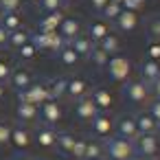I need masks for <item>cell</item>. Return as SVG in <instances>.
Listing matches in <instances>:
<instances>
[{
	"instance_id": "obj_1",
	"label": "cell",
	"mask_w": 160,
	"mask_h": 160,
	"mask_svg": "<svg viewBox=\"0 0 160 160\" xmlns=\"http://www.w3.org/2000/svg\"><path fill=\"white\" fill-rule=\"evenodd\" d=\"M105 70H108V77L116 83H125L129 81V75L134 72V64L129 57L116 53V55H110L108 64H105Z\"/></svg>"
},
{
	"instance_id": "obj_2",
	"label": "cell",
	"mask_w": 160,
	"mask_h": 160,
	"mask_svg": "<svg viewBox=\"0 0 160 160\" xmlns=\"http://www.w3.org/2000/svg\"><path fill=\"white\" fill-rule=\"evenodd\" d=\"M121 94L125 101L134 103V105H147L151 101V92H149V86L142 83L140 79H134V81H125L121 83Z\"/></svg>"
},
{
	"instance_id": "obj_3",
	"label": "cell",
	"mask_w": 160,
	"mask_h": 160,
	"mask_svg": "<svg viewBox=\"0 0 160 160\" xmlns=\"http://www.w3.org/2000/svg\"><path fill=\"white\" fill-rule=\"evenodd\" d=\"M103 149H105V158L108 160H129L136 151H134V142L118 138V136H110L108 140H103Z\"/></svg>"
},
{
	"instance_id": "obj_4",
	"label": "cell",
	"mask_w": 160,
	"mask_h": 160,
	"mask_svg": "<svg viewBox=\"0 0 160 160\" xmlns=\"http://www.w3.org/2000/svg\"><path fill=\"white\" fill-rule=\"evenodd\" d=\"M51 99V94H48V83L46 81H33L29 88H24V90H20L18 92V101H24V103H33V105H42V103H46Z\"/></svg>"
},
{
	"instance_id": "obj_5",
	"label": "cell",
	"mask_w": 160,
	"mask_h": 160,
	"mask_svg": "<svg viewBox=\"0 0 160 160\" xmlns=\"http://www.w3.org/2000/svg\"><path fill=\"white\" fill-rule=\"evenodd\" d=\"M134 151H136V156H142V158H147V160L158 158V153H160V140H158V136H156V134L136 136V140H134Z\"/></svg>"
},
{
	"instance_id": "obj_6",
	"label": "cell",
	"mask_w": 160,
	"mask_h": 160,
	"mask_svg": "<svg viewBox=\"0 0 160 160\" xmlns=\"http://www.w3.org/2000/svg\"><path fill=\"white\" fill-rule=\"evenodd\" d=\"M90 129H92V136H94V138L108 140V138L114 134V118H112L108 112H99V114L90 121Z\"/></svg>"
},
{
	"instance_id": "obj_7",
	"label": "cell",
	"mask_w": 160,
	"mask_h": 160,
	"mask_svg": "<svg viewBox=\"0 0 160 160\" xmlns=\"http://www.w3.org/2000/svg\"><path fill=\"white\" fill-rule=\"evenodd\" d=\"M38 118H42V123H44V125H53V127H55V125L64 118L62 103H59V101L48 99L46 103H42V105L38 108Z\"/></svg>"
},
{
	"instance_id": "obj_8",
	"label": "cell",
	"mask_w": 160,
	"mask_h": 160,
	"mask_svg": "<svg viewBox=\"0 0 160 160\" xmlns=\"http://www.w3.org/2000/svg\"><path fill=\"white\" fill-rule=\"evenodd\" d=\"M114 136L118 138H125V140H136L138 136V129H136V121H134V114H121L114 118Z\"/></svg>"
},
{
	"instance_id": "obj_9",
	"label": "cell",
	"mask_w": 160,
	"mask_h": 160,
	"mask_svg": "<svg viewBox=\"0 0 160 160\" xmlns=\"http://www.w3.org/2000/svg\"><path fill=\"white\" fill-rule=\"evenodd\" d=\"M9 145H13L18 151H27V149H31V145H33V132H31L27 125H22V123H13Z\"/></svg>"
},
{
	"instance_id": "obj_10",
	"label": "cell",
	"mask_w": 160,
	"mask_h": 160,
	"mask_svg": "<svg viewBox=\"0 0 160 160\" xmlns=\"http://www.w3.org/2000/svg\"><path fill=\"white\" fill-rule=\"evenodd\" d=\"M90 90H92V88H90V81H88L86 77H70L68 83H66V99L79 101V99L88 97Z\"/></svg>"
},
{
	"instance_id": "obj_11",
	"label": "cell",
	"mask_w": 160,
	"mask_h": 160,
	"mask_svg": "<svg viewBox=\"0 0 160 160\" xmlns=\"http://www.w3.org/2000/svg\"><path fill=\"white\" fill-rule=\"evenodd\" d=\"M33 81H35V79H33V72H31L29 68H22V66H20V68H13V70H11V75H9V79H7V88L20 92V90L29 88Z\"/></svg>"
},
{
	"instance_id": "obj_12",
	"label": "cell",
	"mask_w": 160,
	"mask_h": 160,
	"mask_svg": "<svg viewBox=\"0 0 160 160\" xmlns=\"http://www.w3.org/2000/svg\"><path fill=\"white\" fill-rule=\"evenodd\" d=\"M55 138H57V129L53 125H38L35 134H33V142L40 145V149H53L55 147Z\"/></svg>"
},
{
	"instance_id": "obj_13",
	"label": "cell",
	"mask_w": 160,
	"mask_h": 160,
	"mask_svg": "<svg viewBox=\"0 0 160 160\" xmlns=\"http://www.w3.org/2000/svg\"><path fill=\"white\" fill-rule=\"evenodd\" d=\"M90 99L94 101V105H97L99 112H110L112 105H114V94L108 88H101V86H97V88L90 90Z\"/></svg>"
},
{
	"instance_id": "obj_14",
	"label": "cell",
	"mask_w": 160,
	"mask_h": 160,
	"mask_svg": "<svg viewBox=\"0 0 160 160\" xmlns=\"http://www.w3.org/2000/svg\"><path fill=\"white\" fill-rule=\"evenodd\" d=\"M97 114H99V110H97L94 101L90 99V94H88V97H83V99H79V101H75V116H77L79 121L90 123Z\"/></svg>"
},
{
	"instance_id": "obj_15",
	"label": "cell",
	"mask_w": 160,
	"mask_h": 160,
	"mask_svg": "<svg viewBox=\"0 0 160 160\" xmlns=\"http://www.w3.org/2000/svg\"><path fill=\"white\" fill-rule=\"evenodd\" d=\"M114 24H116V29L123 31V33H134V31L138 29V24H140V16H138L136 11L123 9V11L118 13V18L114 20Z\"/></svg>"
},
{
	"instance_id": "obj_16",
	"label": "cell",
	"mask_w": 160,
	"mask_h": 160,
	"mask_svg": "<svg viewBox=\"0 0 160 160\" xmlns=\"http://www.w3.org/2000/svg\"><path fill=\"white\" fill-rule=\"evenodd\" d=\"M57 33H59L66 42L75 40L79 33H83V31H81V20H79V18H75V16H66V18L62 20V24H59Z\"/></svg>"
},
{
	"instance_id": "obj_17",
	"label": "cell",
	"mask_w": 160,
	"mask_h": 160,
	"mask_svg": "<svg viewBox=\"0 0 160 160\" xmlns=\"http://www.w3.org/2000/svg\"><path fill=\"white\" fill-rule=\"evenodd\" d=\"M134 121H136V129H138V136H147V134H156L158 129V123L153 121V116L147 112V110H140L138 114H134Z\"/></svg>"
},
{
	"instance_id": "obj_18",
	"label": "cell",
	"mask_w": 160,
	"mask_h": 160,
	"mask_svg": "<svg viewBox=\"0 0 160 160\" xmlns=\"http://www.w3.org/2000/svg\"><path fill=\"white\" fill-rule=\"evenodd\" d=\"M64 18H66V11H64V9L53 11V13H44V16L40 18V22H38V31H48V33H51V31H57Z\"/></svg>"
},
{
	"instance_id": "obj_19",
	"label": "cell",
	"mask_w": 160,
	"mask_h": 160,
	"mask_svg": "<svg viewBox=\"0 0 160 160\" xmlns=\"http://www.w3.org/2000/svg\"><path fill=\"white\" fill-rule=\"evenodd\" d=\"M112 29H110V22L108 20H103V18H97V20H92L90 22V27H88V38L92 40V44H99L108 33H110Z\"/></svg>"
},
{
	"instance_id": "obj_20",
	"label": "cell",
	"mask_w": 160,
	"mask_h": 160,
	"mask_svg": "<svg viewBox=\"0 0 160 160\" xmlns=\"http://www.w3.org/2000/svg\"><path fill=\"white\" fill-rule=\"evenodd\" d=\"M16 118L22 123V125H31L38 121V105L33 103H24V101H18L16 105Z\"/></svg>"
},
{
	"instance_id": "obj_21",
	"label": "cell",
	"mask_w": 160,
	"mask_h": 160,
	"mask_svg": "<svg viewBox=\"0 0 160 160\" xmlns=\"http://www.w3.org/2000/svg\"><path fill=\"white\" fill-rule=\"evenodd\" d=\"M160 77V62H153V59H142V64H140V81L142 83H151V81H156Z\"/></svg>"
},
{
	"instance_id": "obj_22",
	"label": "cell",
	"mask_w": 160,
	"mask_h": 160,
	"mask_svg": "<svg viewBox=\"0 0 160 160\" xmlns=\"http://www.w3.org/2000/svg\"><path fill=\"white\" fill-rule=\"evenodd\" d=\"M70 44V48L79 55V57H88L90 53H92V48H94V44H92V40L86 35V33H79L75 40H70L68 42Z\"/></svg>"
},
{
	"instance_id": "obj_23",
	"label": "cell",
	"mask_w": 160,
	"mask_h": 160,
	"mask_svg": "<svg viewBox=\"0 0 160 160\" xmlns=\"http://www.w3.org/2000/svg\"><path fill=\"white\" fill-rule=\"evenodd\" d=\"M46 83H48V94H51L53 101H64L66 99V83H68L66 77H53Z\"/></svg>"
},
{
	"instance_id": "obj_24",
	"label": "cell",
	"mask_w": 160,
	"mask_h": 160,
	"mask_svg": "<svg viewBox=\"0 0 160 160\" xmlns=\"http://www.w3.org/2000/svg\"><path fill=\"white\" fill-rule=\"evenodd\" d=\"M94 46H99L105 55H116L118 51H121V40H118V35L114 33V31H110L99 44H94Z\"/></svg>"
},
{
	"instance_id": "obj_25",
	"label": "cell",
	"mask_w": 160,
	"mask_h": 160,
	"mask_svg": "<svg viewBox=\"0 0 160 160\" xmlns=\"http://www.w3.org/2000/svg\"><path fill=\"white\" fill-rule=\"evenodd\" d=\"M75 134H70V132H57V138H55V147L64 153V156H70V151H72V145H75Z\"/></svg>"
},
{
	"instance_id": "obj_26",
	"label": "cell",
	"mask_w": 160,
	"mask_h": 160,
	"mask_svg": "<svg viewBox=\"0 0 160 160\" xmlns=\"http://www.w3.org/2000/svg\"><path fill=\"white\" fill-rule=\"evenodd\" d=\"M57 59H59V64H62V66H66V68H75V66L79 64V59H81V57L70 48V44H66V46L57 53Z\"/></svg>"
},
{
	"instance_id": "obj_27",
	"label": "cell",
	"mask_w": 160,
	"mask_h": 160,
	"mask_svg": "<svg viewBox=\"0 0 160 160\" xmlns=\"http://www.w3.org/2000/svg\"><path fill=\"white\" fill-rule=\"evenodd\" d=\"M27 42H31V31H27V29H20V31H13V33H9V40H7V44L11 46V48H22Z\"/></svg>"
},
{
	"instance_id": "obj_28",
	"label": "cell",
	"mask_w": 160,
	"mask_h": 160,
	"mask_svg": "<svg viewBox=\"0 0 160 160\" xmlns=\"http://www.w3.org/2000/svg\"><path fill=\"white\" fill-rule=\"evenodd\" d=\"M86 158H105V149H103V140L92 138L86 142Z\"/></svg>"
},
{
	"instance_id": "obj_29",
	"label": "cell",
	"mask_w": 160,
	"mask_h": 160,
	"mask_svg": "<svg viewBox=\"0 0 160 160\" xmlns=\"http://www.w3.org/2000/svg\"><path fill=\"white\" fill-rule=\"evenodd\" d=\"M123 11V7H121V2H116V0H110V2L101 9V18L103 20H108V22H114L116 18H118V13Z\"/></svg>"
},
{
	"instance_id": "obj_30",
	"label": "cell",
	"mask_w": 160,
	"mask_h": 160,
	"mask_svg": "<svg viewBox=\"0 0 160 160\" xmlns=\"http://www.w3.org/2000/svg\"><path fill=\"white\" fill-rule=\"evenodd\" d=\"M2 27H5L9 33L20 31V29H22V16H20V13H5V16H2Z\"/></svg>"
},
{
	"instance_id": "obj_31",
	"label": "cell",
	"mask_w": 160,
	"mask_h": 160,
	"mask_svg": "<svg viewBox=\"0 0 160 160\" xmlns=\"http://www.w3.org/2000/svg\"><path fill=\"white\" fill-rule=\"evenodd\" d=\"M145 57L147 59H153V62H160V40H149L145 44Z\"/></svg>"
},
{
	"instance_id": "obj_32",
	"label": "cell",
	"mask_w": 160,
	"mask_h": 160,
	"mask_svg": "<svg viewBox=\"0 0 160 160\" xmlns=\"http://www.w3.org/2000/svg\"><path fill=\"white\" fill-rule=\"evenodd\" d=\"M22 0H0V11L2 13H20L22 9Z\"/></svg>"
},
{
	"instance_id": "obj_33",
	"label": "cell",
	"mask_w": 160,
	"mask_h": 160,
	"mask_svg": "<svg viewBox=\"0 0 160 160\" xmlns=\"http://www.w3.org/2000/svg\"><path fill=\"white\" fill-rule=\"evenodd\" d=\"M66 44H68V42H66L57 31H53V33H51V42H48V53H55V55H57Z\"/></svg>"
},
{
	"instance_id": "obj_34",
	"label": "cell",
	"mask_w": 160,
	"mask_h": 160,
	"mask_svg": "<svg viewBox=\"0 0 160 160\" xmlns=\"http://www.w3.org/2000/svg\"><path fill=\"white\" fill-rule=\"evenodd\" d=\"M88 57L92 59V64H94L97 68H105V64H108V59H110V55H105L99 46H94V48H92V53H90Z\"/></svg>"
},
{
	"instance_id": "obj_35",
	"label": "cell",
	"mask_w": 160,
	"mask_h": 160,
	"mask_svg": "<svg viewBox=\"0 0 160 160\" xmlns=\"http://www.w3.org/2000/svg\"><path fill=\"white\" fill-rule=\"evenodd\" d=\"M86 142H88V138L77 136V138H75V145H72L70 156H72V158H77V160H83V158H86Z\"/></svg>"
},
{
	"instance_id": "obj_36",
	"label": "cell",
	"mask_w": 160,
	"mask_h": 160,
	"mask_svg": "<svg viewBox=\"0 0 160 160\" xmlns=\"http://www.w3.org/2000/svg\"><path fill=\"white\" fill-rule=\"evenodd\" d=\"M11 127H13L11 121H0V147H7L9 145V140H11Z\"/></svg>"
},
{
	"instance_id": "obj_37",
	"label": "cell",
	"mask_w": 160,
	"mask_h": 160,
	"mask_svg": "<svg viewBox=\"0 0 160 160\" xmlns=\"http://www.w3.org/2000/svg\"><path fill=\"white\" fill-rule=\"evenodd\" d=\"M38 7L42 9V13H53V11L64 9L62 0H40V2H38Z\"/></svg>"
},
{
	"instance_id": "obj_38",
	"label": "cell",
	"mask_w": 160,
	"mask_h": 160,
	"mask_svg": "<svg viewBox=\"0 0 160 160\" xmlns=\"http://www.w3.org/2000/svg\"><path fill=\"white\" fill-rule=\"evenodd\" d=\"M18 55H20V59H22V62H31V59H35V57H38V48H35L31 42H27L22 48H18Z\"/></svg>"
},
{
	"instance_id": "obj_39",
	"label": "cell",
	"mask_w": 160,
	"mask_h": 160,
	"mask_svg": "<svg viewBox=\"0 0 160 160\" xmlns=\"http://www.w3.org/2000/svg\"><path fill=\"white\" fill-rule=\"evenodd\" d=\"M11 70H13V64H11L9 59H5V57H0V81H5V83H7Z\"/></svg>"
},
{
	"instance_id": "obj_40",
	"label": "cell",
	"mask_w": 160,
	"mask_h": 160,
	"mask_svg": "<svg viewBox=\"0 0 160 160\" xmlns=\"http://www.w3.org/2000/svg\"><path fill=\"white\" fill-rule=\"evenodd\" d=\"M121 7L127 9V11H136L138 13L145 7V0H121Z\"/></svg>"
},
{
	"instance_id": "obj_41",
	"label": "cell",
	"mask_w": 160,
	"mask_h": 160,
	"mask_svg": "<svg viewBox=\"0 0 160 160\" xmlns=\"http://www.w3.org/2000/svg\"><path fill=\"white\" fill-rule=\"evenodd\" d=\"M147 112L153 116L156 123H160V99H151V101L147 103Z\"/></svg>"
},
{
	"instance_id": "obj_42",
	"label": "cell",
	"mask_w": 160,
	"mask_h": 160,
	"mask_svg": "<svg viewBox=\"0 0 160 160\" xmlns=\"http://www.w3.org/2000/svg\"><path fill=\"white\" fill-rule=\"evenodd\" d=\"M149 33H151L153 40H160V16L149 22Z\"/></svg>"
},
{
	"instance_id": "obj_43",
	"label": "cell",
	"mask_w": 160,
	"mask_h": 160,
	"mask_svg": "<svg viewBox=\"0 0 160 160\" xmlns=\"http://www.w3.org/2000/svg\"><path fill=\"white\" fill-rule=\"evenodd\" d=\"M149 92H151V99H160V77L149 83Z\"/></svg>"
},
{
	"instance_id": "obj_44",
	"label": "cell",
	"mask_w": 160,
	"mask_h": 160,
	"mask_svg": "<svg viewBox=\"0 0 160 160\" xmlns=\"http://www.w3.org/2000/svg\"><path fill=\"white\" fill-rule=\"evenodd\" d=\"M108 2H110V0H90V7H92L97 13H101V9H103Z\"/></svg>"
},
{
	"instance_id": "obj_45",
	"label": "cell",
	"mask_w": 160,
	"mask_h": 160,
	"mask_svg": "<svg viewBox=\"0 0 160 160\" xmlns=\"http://www.w3.org/2000/svg\"><path fill=\"white\" fill-rule=\"evenodd\" d=\"M7 40H9V31H7L2 24H0V46H5V44H7Z\"/></svg>"
},
{
	"instance_id": "obj_46",
	"label": "cell",
	"mask_w": 160,
	"mask_h": 160,
	"mask_svg": "<svg viewBox=\"0 0 160 160\" xmlns=\"http://www.w3.org/2000/svg\"><path fill=\"white\" fill-rule=\"evenodd\" d=\"M5 97H7V83H5V81H0V101H2Z\"/></svg>"
},
{
	"instance_id": "obj_47",
	"label": "cell",
	"mask_w": 160,
	"mask_h": 160,
	"mask_svg": "<svg viewBox=\"0 0 160 160\" xmlns=\"http://www.w3.org/2000/svg\"><path fill=\"white\" fill-rule=\"evenodd\" d=\"M22 2H24V5H38L40 0H22Z\"/></svg>"
},
{
	"instance_id": "obj_48",
	"label": "cell",
	"mask_w": 160,
	"mask_h": 160,
	"mask_svg": "<svg viewBox=\"0 0 160 160\" xmlns=\"http://www.w3.org/2000/svg\"><path fill=\"white\" fill-rule=\"evenodd\" d=\"M72 2H77V0H62V5H64V7H68V5H72Z\"/></svg>"
},
{
	"instance_id": "obj_49",
	"label": "cell",
	"mask_w": 160,
	"mask_h": 160,
	"mask_svg": "<svg viewBox=\"0 0 160 160\" xmlns=\"http://www.w3.org/2000/svg\"><path fill=\"white\" fill-rule=\"evenodd\" d=\"M129 160H147V158H142V156H136V153H134V156H132Z\"/></svg>"
},
{
	"instance_id": "obj_50",
	"label": "cell",
	"mask_w": 160,
	"mask_h": 160,
	"mask_svg": "<svg viewBox=\"0 0 160 160\" xmlns=\"http://www.w3.org/2000/svg\"><path fill=\"white\" fill-rule=\"evenodd\" d=\"M156 136H158V140H160V123H158V129H156Z\"/></svg>"
},
{
	"instance_id": "obj_51",
	"label": "cell",
	"mask_w": 160,
	"mask_h": 160,
	"mask_svg": "<svg viewBox=\"0 0 160 160\" xmlns=\"http://www.w3.org/2000/svg\"><path fill=\"white\" fill-rule=\"evenodd\" d=\"M83 160H105V158H83Z\"/></svg>"
},
{
	"instance_id": "obj_52",
	"label": "cell",
	"mask_w": 160,
	"mask_h": 160,
	"mask_svg": "<svg viewBox=\"0 0 160 160\" xmlns=\"http://www.w3.org/2000/svg\"><path fill=\"white\" fill-rule=\"evenodd\" d=\"M13 160H27V158H13Z\"/></svg>"
},
{
	"instance_id": "obj_53",
	"label": "cell",
	"mask_w": 160,
	"mask_h": 160,
	"mask_svg": "<svg viewBox=\"0 0 160 160\" xmlns=\"http://www.w3.org/2000/svg\"><path fill=\"white\" fill-rule=\"evenodd\" d=\"M33 160H42V158H33Z\"/></svg>"
},
{
	"instance_id": "obj_54",
	"label": "cell",
	"mask_w": 160,
	"mask_h": 160,
	"mask_svg": "<svg viewBox=\"0 0 160 160\" xmlns=\"http://www.w3.org/2000/svg\"><path fill=\"white\" fill-rule=\"evenodd\" d=\"M153 160H160V158H153Z\"/></svg>"
},
{
	"instance_id": "obj_55",
	"label": "cell",
	"mask_w": 160,
	"mask_h": 160,
	"mask_svg": "<svg viewBox=\"0 0 160 160\" xmlns=\"http://www.w3.org/2000/svg\"><path fill=\"white\" fill-rule=\"evenodd\" d=\"M116 2H121V0H116Z\"/></svg>"
}]
</instances>
